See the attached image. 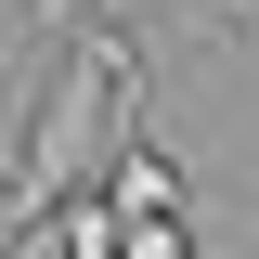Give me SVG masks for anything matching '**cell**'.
<instances>
[{
    "mask_svg": "<svg viewBox=\"0 0 259 259\" xmlns=\"http://www.w3.org/2000/svg\"><path fill=\"white\" fill-rule=\"evenodd\" d=\"M117 130H143V65H130L117 26H78V52H52V78L26 104V156H13V194H0V233H39L104 168Z\"/></svg>",
    "mask_w": 259,
    "mask_h": 259,
    "instance_id": "obj_1",
    "label": "cell"
},
{
    "mask_svg": "<svg viewBox=\"0 0 259 259\" xmlns=\"http://www.w3.org/2000/svg\"><path fill=\"white\" fill-rule=\"evenodd\" d=\"M117 259H194L182 221H117Z\"/></svg>",
    "mask_w": 259,
    "mask_h": 259,
    "instance_id": "obj_3",
    "label": "cell"
},
{
    "mask_svg": "<svg viewBox=\"0 0 259 259\" xmlns=\"http://www.w3.org/2000/svg\"><path fill=\"white\" fill-rule=\"evenodd\" d=\"M104 207H117V221H182V168H168L143 130H117V143H104Z\"/></svg>",
    "mask_w": 259,
    "mask_h": 259,
    "instance_id": "obj_2",
    "label": "cell"
}]
</instances>
